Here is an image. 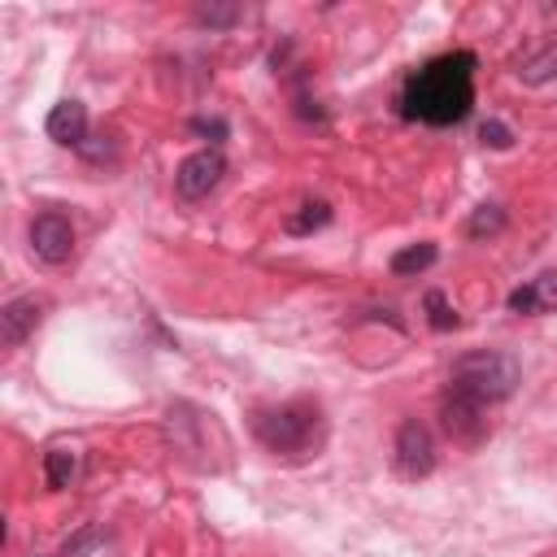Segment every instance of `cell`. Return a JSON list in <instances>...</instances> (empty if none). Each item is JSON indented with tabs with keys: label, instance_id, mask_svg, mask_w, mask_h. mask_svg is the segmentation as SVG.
<instances>
[{
	"label": "cell",
	"instance_id": "cell-1",
	"mask_svg": "<svg viewBox=\"0 0 557 557\" xmlns=\"http://www.w3.org/2000/svg\"><path fill=\"white\" fill-rule=\"evenodd\" d=\"M474 52L457 48L418 65L400 87V113L426 126H457L474 104Z\"/></svg>",
	"mask_w": 557,
	"mask_h": 557
},
{
	"label": "cell",
	"instance_id": "cell-2",
	"mask_svg": "<svg viewBox=\"0 0 557 557\" xmlns=\"http://www.w3.org/2000/svg\"><path fill=\"white\" fill-rule=\"evenodd\" d=\"M252 435L274 457H309V453L322 448L326 422H322V409L313 400H287V405H274V409H257L252 413Z\"/></svg>",
	"mask_w": 557,
	"mask_h": 557
},
{
	"label": "cell",
	"instance_id": "cell-3",
	"mask_svg": "<svg viewBox=\"0 0 557 557\" xmlns=\"http://www.w3.org/2000/svg\"><path fill=\"white\" fill-rule=\"evenodd\" d=\"M518 379H522V366L509 352H466L448 370V392L470 396L479 405H496L518 387Z\"/></svg>",
	"mask_w": 557,
	"mask_h": 557
},
{
	"label": "cell",
	"instance_id": "cell-4",
	"mask_svg": "<svg viewBox=\"0 0 557 557\" xmlns=\"http://www.w3.org/2000/svg\"><path fill=\"white\" fill-rule=\"evenodd\" d=\"M392 466H396L400 479H426L435 470V444H431V431L418 418L400 422L396 444H392Z\"/></svg>",
	"mask_w": 557,
	"mask_h": 557
},
{
	"label": "cell",
	"instance_id": "cell-5",
	"mask_svg": "<svg viewBox=\"0 0 557 557\" xmlns=\"http://www.w3.org/2000/svg\"><path fill=\"white\" fill-rule=\"evenodd\" d=\"M440 426H444V435H448L453 444L474 448V444H483V440H487V405H479V400H470V396L448 392V396H444V405H440Z\"/></svg>",
	"mask_w": 557,
	"mask_h": 557
},
{
	"label": "cell",
	"instance_id": "cell-6",
	"mask_svg": "<svg viewBox=\"0 0 557 557\" xmlns=\"http://www.w3.org/2000/svg\"><path fill=\"white\" fill-rule=\"evenodd\" d=\"M222 174H226V157H222L218 148H200V152H191V157L178 161V170H174V191H178L183 200H205V196L222 183Z\"/></svg>",
	"mask_w": 557,
	"mask_h": 557
},
{
	"label": "cell",
	"instance_id": "cell-7",
	"mask_svg": "<svg viewBox=\"0 0 557 557\" xmlns=\"http://www.w3.org/2000/svg\"><path fill=\"white\" fill-rule=\"evenodd\" d=\"M30 252H35L44 265L70 261V252H74V226H70V218L57 213V209L39 213V218L30 222Z\"/></svg>",
	"mask_w": 557,
	"mask_h": 557
},
{
	"label": "cell",
	"instance_id": "cell-8",
	"mask_svg": "<svg viewBox=\"0 0 557 557\" xmlns=\"http://www.w3.org/2000/svg\"><path fill=\"white\" fill-rule=\"evenodd\" d=\"M39 318H44V305H39L35 296H17V300H9V305L0 309V339H4L9 348H17V344L39 326Z\"/></svg>",
	"mask_w": 557,
	"mask_h": 557
},
{
	"label": "cell",
	"instance_id": "cell-9",
	"mask_svg": "<svg viewBox=\"0 0 557 557\" xmlns=\"http://www.w3.org/2000/svg\"><path fill=\"white\" fill-rule=\"evenodd\" d=\"M44 131L57 144H83V135H87V104L83 100H57L48 122H44Z\"/></svg>",
	"mask_w": 557,
	"mask_h": 557
},
{
	"label": "cell",
	"instance_id": "cell-10",
	"mask_svg": "<svg viewBox=\"0 0 557 557\" xmlns=\"http://www.w3.org/2000/svg\"><path fill=\"white\" fill-rule=\"evenodd\" d=\"M509 309H513V313H527V318L553 313V309H557V274H540V278L513 287V292H509Z\"/></svg>",
	"mask_w": 557,
	"mask_h": 557
},
{
	"label": "cell",
	"instance_id": "cell-11",
	"mask_svg": "<svg viewBox=\"0 0 557 557\" xmlns=\"http://www.w3.org/2000/svg\"><path fill=\"white\" fill-rule=\"evenodd\" d=\"M435 257H440V248H435V244H409V248H400V252L392 257V274H400V278L422 274V270H431V265H435Z\"/></svg>",
	"mask_w": 557,
	"mask_h": 557
},
{
	"label": "cell",
	"instance_id": "cell-12",
	"mask_svg": "<svg viewBox=\"0 0 557 557\" xmlns=\"http://www.w3.org/2000/svg\"><path fill=\"white\" fill-rule=\"evenodd\" d=\"M326 222H331V205L326 200H305L300 213H292L283 226H287V235H309V231H318Z\"/></svg>",
	"mask_w": 557,
	"mask_h": 557
},
{
	"label": "cell",
	"instance_id": "cell-13",
	"mask_svg": "<svg viewBox=\"0 0 557 557\" xmlns=\"http://www.w3.org/2000/svg\"><path fill=\"white\" fill-rule=\"evenodd\" d=\"M44 474H48V487H70L74 474H78V453L52 448V453L44 457Z\"/></svg>",
	"mask_w": 557,
	"mask_h": 557
},
{
	"label": "cell",
	"instance_id": "cell-14",
	"mask_svg": "<svg viewBox=\"0 0 557 557\" xmlns=\"http://www.w3.org/2000/svg\"><path fill=\"white\" fill-rule=\"evenodd\" d=\"M518 78H522L527 87H544L548 78H557V44H548L544 52H535L531 61H522Z\"/></svg>",
	"mask_w": 557,
	"mask_h": 557
},
{
	"label": "cell",
	"instance_id": "cell-15",
	"mask_svg": "<svg viewBox=\"0 0 557 557\" xmlns=\"http://www.w3.org/2000/svg\"><path fill=\"white\" fill-rule=\"evenodd\" d=\"M500 226H505V213H500V209H496V205H479V209H474V218H470V226H466V231H470V235H474V239H483V235H496V231H500Z\"/></svg>",
	"mask_w": 557,
	"mask_h": 557
},
{
	"label": "cell",
	"instance_id": "cell-16",
	"mask_svg": "<svg viewBox=\"0 0 557 557\" xmlns=\"http://www.w3.org/2000/svg\"><path fill=\"white\" fill-rule=\"evenodd\" d=\"M426 313H431V326H435V331H453V326H457V313L448 309L444 292H426Z\"/></svg>",
	"mask_w": 557,
	"mask_h": 557
},
{
	"label": "cell",
	"instance_id": "cell-17",
	"mask_svg": "<svg viewBox=\"0 0 557 557\" xmlns=\"http://www.w3.org/2000/svg\"><path fill=\"white\" fill-rule=\"evenodd\" d=\"M100 535H104L100 527H83L74 540H65V544H61V557H83V553H87V548H91Z\"/></svg>",
	"mask_w": 557,
	"mask_h": 557
},
{
	"label": "cell",
	"instance_id": "cell-18",
	"mask_svg": "<svg viewBox=\"0 0 557 557\" xmlns=\"http://www.w3.org/2000/svg\"><path fill=\"white\" fill-rule=\"evenodd\" d=\"M483 144H492V148H509L513 144V135H509V126H500V122H483Z\"/></svg>",
	"mask_w": 557,
	"mask_h": 557
},
{
	"label": "cell",
	"instance_id": "cell-19",
	"mask_svg": "<svg viewBox=\"0 0 557 557\" xmlns=\"http://www.w3.org/2000/svg\"><path fill=\"white\" fill-rule=\"evenodd\" d=\"M196 17H200V22H209V26H222V22H235L239 13H235V9H200Z\"/></svg>",
	"mask_w": 557,
	"mask_h": 557
},
{
	"label": "cell",
	"instance_id": "cell-20",
	"mask_svg": "<svg viewBox=\"0 0 557 557\" xmlns=\"http://www.w3.org/2000/svg\"><path fill=\"white\" fill-rule=\"evenodd\" d=\"M196 131H205V135H226V126H222L218 117H213V122H205V117H200V122H196Z\"/></svg>",
	"mask_w": 557,
	"mask_h": 557
}]
</instances>
